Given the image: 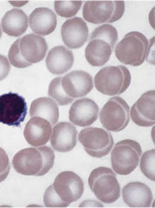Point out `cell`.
<instances>
[{"instance_id":"2","label":"cell","mask_w":155,"mask_h":208,"mask_svg":"<svg viewBox=\"0 0 155 208\" xmlns=\"http://www.w3.org/2000/svg\"><path fill=\"white\" fill-rule=\"evenodd\" d=\"M55 155L48 146L28 148L22 149L14 156L12 163L18 173L25 176H41L53 167Z\"/></svg>"},{"instance_id":"24","label":"cell","mask_w":155,"mask_h":208,"mask_svg":"<svg viewBox=\"0 0 155 208\" xmlns=\"http://www.w3.org/2000/svg\"><path fill=\"white\" fill-rule=\"evenodd\" d=\"M81 1L56 0L54 8L58 15L68 18L75 15L80 9L82 4Z\"/></svg>"},{"instance_id":"16","label":"cell","mask_w":155,"mask_h":208,"mask_svg":"<svg viewBox=\"0 0 155 208\" xmlns=\"http://www.w3.org/2000/svg\"><path fill=\"white\" fill-rule=\"evenodd\" d=\"M51 124L42 118L34 116L27 122L24 135L27 142L34 147L45 144L49 140L52 131Z\"/></svg>"},{"instance_id":"5","label":"cell","mask_w":155,"mask_h":208,"mask_svg":"<svg viewBox=\"0 0 155 208\" xmlns=\"http://www.w3.org/2000/svg\"><path fill=\"white\" fill-rule=\"evenodd\" d=\"M91 190L101 202L107 204L116 201L120 196V187L115 173L109 168L100 167L93 169L88 179Z\"/></svg>"},{"instance_id":"23","label":"cell","mask_w":155,"mask_h":208,"mask_svg":"<svg viewBox=\"0 0 155 208\" xmlns=\"http://www.w3.org/2000/svg\"><path fill=\"white\" fill-rule=\"evenodd\" d=\"M62 77H58L51 82L48 87L49 96L59 105H64L71 103L74 98L69 97L64 90L61 85Z\"/></svg>"},{"instance_id":"1","label":"cell","mask_w":155,"mask_h":208,"mask_svg":"<svg viewBox=\"0 0 155 208\" xmlns=\"http://www.w3.org/2000/svg\"><path fill=\"white\" fill-rule=\"evenodd\" d=\"M84 190V183L79 176L71 171H63L46 189L44 203L48 207H66L80 199Z\"/></svg>"},{"instance_id":"28","label":"cell","mask_w":155,"mask_h":208,"mask_svg":"<svg viewBox=\"0 0 155 208\" xmlns=\"http://www.w3.org/2000/svg\"><path fill=\"white\" fill-rule=\"evenodd\" d=\"M10 69V65L7 58L0 55V81L8 75Z\"/></svg>"},{"instance_id":"25","label":"cell","mask_w":155,"mask_h":208,"mask_svg":"<svg viewBox=\"0 0 155 208\" xmlns=\"http://www.w3.org/2000/svg\"><path fill=\"white\" fill-rule=\"evenodd\" d=\"M155 149L145 152L142 155L140 162L141 172L148 179L154 181Z\"/></svg>"},{"instance_id":"26","label":"cell","mask_w":155,"mask_h":208,"mask_svg":"<svg viewBox=\"0 0 155 208\" xmlns=\"http://www.w3.org/2000/svg\"><path fill=\"white\" fill-rule=\"evenodd\" d=\"M20 38L17 39L11 46L8 52V57L11 63L18 68H24L31 64L26 61L21 56L19 50Z\"/></svg>"},{"instance_id":"7","label":"cell","mask_w":155,"mask_h":208,"mask_svg":"<svg viewBox=\"0 0 155 208\" xmlns=\"http://www.w3.org/2000/svg\"><path fill=\"white\" fill-rule=\"evenodd\" d=\"M142 153L137 142L126 139L116 143L111 153L112 166L117 174L128 175L137 166Z\"/></svg>"},{"instance_id":"6","label":"cell","mask_w":155,"mask_h":208,"mask_svg":"<svg viewBox=\"0 0 155 208\" xmlns=\"http://www.w3.org/2000/svg\"><path fill=\"white\" fill-rule=\"evenodd\" d=\"M125 11L123 0H89L84 4V19L94 24L112 23L119 20Z\"/></svg>"},{"instance_id":"11","label":"cell","mask_w":155,"mask_h":208,"mask_svg":"<svg viewBox=\"0 0 155 208\" xmlns=\"http://www.w3.org/2000/svg\"><path fill=\"white\" fill-rule=\"evenodd\" d=\"M155 91L143 94L132 106L130 115L132 121L138 126L147 127L155 124Z\"/></svg>"},{"instance_id":"13","label":"cell","mask_w":155,"mask_h":208,"mask_svg":"<svg viewBox=\"0 0 155 208\" xmlns=\"http://www.w3.org/2000/svg\"><path fill=\"white\" fill-rule=\"evenodd\" d=\"M61 83L66 94L73 98L86 95L93 87L91 76L81 70L73 71L66 75L62 77Z\"/></svg>"},{"instance_id":"20","label":"cell","mask_w":155,"mask_h":208,"mask_svg":"<svg viewBox=\"0 0 155 208\" xmlns=\"http://www.w3.org/2000/svg\"><path fill=\"white\" fill-rule=\"evenodd\" d=\"M74 58L72 52L62 46H55L49 52L45 62L47 67L51 73H64L72 66Z\"/></svg>"},{"instance_id":"8","label":"cell","mask_w":155,"mask_h":208,"mask_svg":"<svg viewBox=\"0 0 155 208\" xmlns=\"http://www.w3.org/2000/svg\"><path fill=\"white\" fill-rule=\"evenodd\" d=\"M99 118L101 124L106 130L114 132L121 131L129 122L130 107L121 97H113L103 107Z\"/></svg>"},{"instance_id":"9","label":"cell","mask_w":155,"mask_h":208,"mask_svg":"<svg viewBox=\"0 0 155 208\" xmlns=\"http://www.w3.org/2000/svg\"><path fill=\"white\" fill-rule=\"evenodd\" d=\"M78 139L86 152L91 157L97 158L108 155L114 144L111 133L97 127H89L82 130Z\"/></svg>"},{"instance_id":"3","label":"cell","mask_w":155,"mask_h":208,"mask_svg":"<svg viewBox=\"0 0 155 208\" xmlns=\"http://www.w3.org/2000/svg\"><path fill=\"white\" fill-rule=\"evenodd\" d=\"M151 45L145 36L138 31L127 33L115 48L117 59L121 63L133 66L141 65L149 55Z\"/></svg>"},{"instance_id":"21","label":"cell","mask_w":155,"mask_h":208,"mask_svg":"<svg viewBox=\"0 0 155 208\" xmlns=\"http://www.w3.org/2000/svg\"><path fill=\"white\" fill-rule=\"evenodd\" d=\"M1 24L4 32L11 36L18 37L27 29L28 17L22 10L14 8L6 12L2 19Z\"/></svg>"},{"instance_id":"15","label":"cell","mask_w":155,"mask_h":208,"mask_svg":"<svg viewBox=\"0 0 155 208\" xmlns=\"http://www.w3.org/2000/svg\"><path fill=\"white\" fill-rule=\"evenodd\" d=\"M48 45L44 38L37 35L31 33L20 38L19 50L23 59L31 64L41 61L45 57Z\"/></svg>"},{"instance_id":"22","label":"cell","mask_w":155,"mask_h":208,"mask_svg":"<svg viewBox=\"0 0 155 208\" xmlns=\"http://www.w3.org/2000/svg\"><path fill=\"white\" fill-rule=\"evenodd\" d=\"M29 114L31 117L38 116L45 119L53 125L58 122L59 117L57 104L52 99L46 97H39L32 102Z\"/></svg>"},{"instance_id":"27","label":"cell","mask_w":155,"mask_h":208,"mask_svg":"<svg viewBox=\"0 0 155 208\" xmlns=\"http://www.w3.org/2000/svg\"><path fill=\"white\" fill-rule=\"evenodd\" d=\"M8 157L5 151L0 147V183L8 176L10 171Z\"/></svg>"},{"instance_id":"29","label":"cell","mask_w":155,"mask_h":208,"mask_svg":"<svg viewBox=\"0 0 155 208\" xmlns=\"http://www.w3.org/2000/svg\"><path fill=\"white\" fill-rule=\"evenodd\" d=\"M2 35V31L1 29L0 25V38H1Z\"/></svg>"},{"instance_id":"19","label":"cell","mask_w":155,"mask_h":208,"mask_svg":"<svg viewBox=\"0 0 155 208\" xmlns=\"http://www.w3.org/2000/svg\"><path fill=\"white\" fill-rule=\"evenodd\" d=\"M29 26L35 33L46 36L55 30L57 24L56 16L51 9L46 7L35 9L29 17Z\"/></svg>"},{"instance_id":"14","label":"cell","mask_w":155,"mask_h":208,"mask_svg":"<svg viewBox=\"0 0 155 208\" xmlns=\"http://www.w3.org/2000/svg\"><path fill=\"white\" fill-rule=\"evenodd\" d=\"M99 108L92 100L84 98L75 101L69 112L70 121L80 127L89 126L97 119Z\"/></svg>"},{"instance_id":"18","label":"cell","mask_w":155,"mask_h":208,"mask_svg":"<svg viewBox=\"0 0 155 208\" xmlns=\"http://www.w3.org/2000/svg\"><path fill=\"white\" fill-rule=\"evenodd\" d=\"M124 202L132 207H148L151 205L152 193L150 189L145 184L138 182H130L122 190Z\"/></svg>"},{"instance_id":"12","label":"cell","mask_w":155,"mask_h":208,"mask_svg":"<svg viewBox=\"0 0 155 208\" xmlns=\"http://www.w3.org/2000/svg\"><path fill=\"white\" fill-rule=\"evenodd\" d=\"M62 40L69 48L78 49L87 41L89 30L86 22L81 18L74 17L66 20L61 30Z\"/></svg>"},{"instance_id":"17","label":"cell","mask_w":155,"mask_h":208,"mask_svg":"<svg viewBox=\"0 0 155 208\" xmlns=\"http://www.w3.org/2000/svg\"><path fill=\"white\" fill-rule=\"evenodd\" d=\"M77 134L73 124L68 122H60L53 128L50 140L51 146L59 152L70 151L77 144Z\"/></svg>"},{"instance_id":"10","label":"cell","mask_w":155,"mask_h":208,"mask_svg":"<svg viewBox=\"0 0 155 208\" xmlns=\"http://www.w3.org/2000/svg\"><path fill=\"white\" fill-rule=\"evenodd\" d=\"M24 98L10 92L0 96V122L8 126L19 127L27 114Z\"/></svg>"},{"instance_id":"4","label":"cell","mask_w":155,"mask_h":208,"mask_svg":"<svg viewBox=\"0 0 155 208\" xmlns=\"http://www.w3.org/2000/svg\"><path fill=\"white\" fill-rule=\"evenodd\" d=\"M129 70L123 65L110 66L101 69L94 77L96 89L108 96L120 95L125 92L131 82Z\"/></svg>"}]
</instances>
